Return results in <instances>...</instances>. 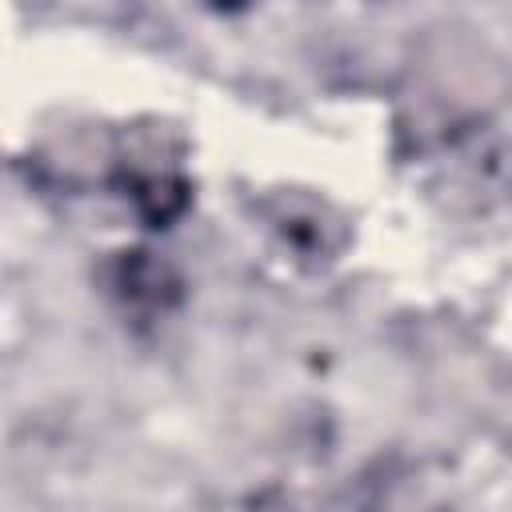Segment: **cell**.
<instances>
[{
    "label": "cell",
    "mask_w": 512,
    "mask_h": 512,
    "mask_svg": "<svg viewBox=\"0 0 512 512\" xmlns=\"http://www.w3.org/2000/svg\"><path fill=\"white\" fill-rule=\"evenodd\" d=\"M180 288H184L180 272L156 252L132 248V252H116L108 264V292L128 308L164 312L180 300Z\"/></svg>",
    "instance_id": "6da1fadb"
},
{
    "label": "cell",
    "mask_w": 512,
    "mask_h": 512,
    "mask_svg": "<svg viewBox=\"0 0 512 512\" xmlns=\"http://www.w3.org/2000/svg\"><path fill=\"white\" fill-rule=\"evenodd\" d=\"M120 184L128 188L124 196L136 204L140 220L152 228H168L184 208H188V180L176 168H128L120 176Z\"/></svg>",
    "instance_id": "7a4b0ae2"
}]
</instances>
